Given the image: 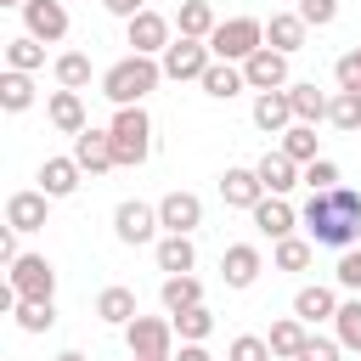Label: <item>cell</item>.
I'll return each instance as SVG.
<instances>
[{"mask_svg": "<svg viewBox=\"0 0 361 361\" xmlns=\"http://www.w3.org/2000/svg\"><path fill=\"white\" fill-rule=\"evenodd\" d=\"M299 226L322 248H355L361 243V192H350V186L310 192V203L299 209Z\"/></svg>", "mask_w": 361, "mask_h": 361, "instance_id": "6da1fadb", "label": "cell"}, {"mask_svg": "<svg viewBox=\"0 0 361 361\" xmlns=\"http://www.w3.org/2000/svg\"><path fill=\"white\" fill-rule=\"evenodd\" d=\"M158 79H164V62L130 51V56H118V62L102 73V96H107L113 107H135V102H147V90H158Z\"/></svg>", "mask_w": 361, "mask_h": 361, "instance_id": "7a4b0ae2", "label": "cell"}, {"mask_svg": "<svg viewBox=\"0 0 361 361\" xmlns=\"http://www.w3.org/2000/svg\"><path fill=\"white\" fill-rule=\"evenodd\" d=\"M107 130H113V158H118L124 169H135V164L152 158V118H147L141 102H135V107H118Z\"/></svg>", "mask_w": 361, "mask_h": 361, "instance_id": "3957f363", "label": "cell"}, {"mask_svg": "<svg viewBox=\"0 0 361 361\" xmlns=\"http://www.w3.org/2000/svg\"><path fill=\"white\" fill-rule=\"evenodd\" d=\"M175 316H135L124 327V344H130V361H169L175 355Z\"/></svg>", "mask_w": 361, "mask_h": 361, "instance_id": "277c9868", "label": "cell"}, {"mask_svg": "<svg viewBox=\"0 0 361 361\" xmlns=\"http://www.w3.org/2000/svg\"><path fill=\"white\" fill-rule=\"evenodd\" d=\"M259 45H265V23H259V17H226V23L209 34V51H214L220 62H248Z\"/></svg>", "mask_w": 361, "mask_h": 361, "instance_id": "5b68a950", "label": "cell"}, {"mask_svg": "<svg viewBox=\"0 0 361 361\" xmlns=\"http://www.w3.org/2000/svg\"><path fill=\"white\" fill-rule=\"evenodd\" d=\"M6 282L17 288V299H51L56 293V271H51L45 254H17L6 265Z\"/></svg>", "mask_w": 361, "mask_h": 361, "instance_id": "8992f818", "label": "cell"}, {"mask_svg": "<svg viewBox=\"0 0 361 361\" xmlns=\"http://www.w3.org/2000/svg\"><path fill=\"white\" fill-rule=\"evenodd\" d=\"M158 62H164V79L180 85V79H203V68L214 62V51H209V39H186L180 34V39H169V51Z\"/></svg>", "mask_w": 361, "mask_h": 361, "instance_id": "52a82bcc", "label": "cell"}, {"mask_svg": "<svg viewBox=\"0 0 361 361\" xmlns=\"http://www.w3.org/2000/svg\"><path fill=\"white\" fill-rule=\"evenodd\" d=\"M113 237H118L124 248H141V243H152V237H158V209H152V203H135V197H124V203L113 209Z\"/></svg>", "mask_w": 361, "mask_h": 361, "instance_id": "ba28073f", "label": "cell"}, {"mask_svg": "<svg viewBox=\"0 0 361 361\" xmlns=\"http://www.w3.org/2000/svg\"><path fill=\"white\" fill-rule=\"evenodd\" d=\"M243 79H248V90H288V85H293V79H288V51L259 45V51L243 62Z\"/></svg>", "mask_w": 361, "mask_h": 361, "instance_id": "9c48e42d", "label": "cell"}, {"mask_svg": "<svg viewBox=\"0 0 361 361\" xmlns=\"http://www.w3.org/2000/svg\"><path fill=\"white\" fill-rule=\"evenodd\" d=\"M169 28H175V23H169V17H158L152 6H147V11H135V17L124 23V34H130V45H135L141 56H164V51H169V39H175Z\"/></svg>", "mask_w": 361, "mask_h": 361, "instance_id": "30bf717a", "label": "cell"}, {"mask_svg": "<svg viewBox=\"0 0 361 361\" xmlns=\"http://www.w3.org/2000/svg\"><path fill=\"white\" fill-rule=\"evenodd\" d=\"M73 158H79L85 175L118 169V158H113V130H79V135H73Z\"/></svg>", "mask_w": 361, "mask_h": 361, "instance_id": "8fae6325", "label": "cell"}, {"mask_svg": "<svg viewBox=\"0 0 361 361\" xmlns=\"http://www.w3.org/2000/svg\"><path fill=\"white\" fill-rule=\"evenodd\" d=\"M248 214H254V226H259V237H271V243H282V237H293V226H299V209H293L288 197H271V192H265V197H259V203H254Z\"/></svg>", "mask_w": 361, "mask_h": 361, "instance_id": "7c38bea8", "label": "cell"}, {"mask_svg": "<svg viewBox=\"0 0 361 361\" xmlns=\"http://www.w3.org/2000/svg\"><path fill=\"white\" fill-rule=\"evenodd\" d=\"M23 28H28L34 39L56 45V39L68 34V6H62V0H28V6H23Z\"/></svg>", "mask_w": 361, "mask_h": 361, "instance_id": "4fadbf2b", "label": "cell"}, {"mask_svg": "<svg viewBox=\"0 0 361 361\" xmlns=\"http://www.w3.org/2000/svg\"><path fill=\"white\" fill-rule=\"evenodd\" d=\"M158 226H164V231H186V237H192V231L203 226V197H197V192H169V197L158 203Z\"/></svg>", "mask_w": 361, "mask_h": 361, "instance_id": "5bb4252c", "label": "cell"}, {"mask_svg": "<svg viewBox=\"0 0 361 361\" xmlns=\"http://www.w3.org/2000/svg\"><path fill=\"white\" fill-rule=\"evenodd\" d=\"M259 271H265V259H259L254 243H231V248L220 254V276H226V288H254Z\"/></svg>", "mask_w": 361, "mask_h": 361, "instance_id": "9a60e30c", "label": "cell"}, {"mask_svg": "<svg viewBox=\"0 0 361 361\" xmlns=\"http://www.w3.org/2000/svg\"><path fill=\"white\" fill-rule=\"evenodd\" d=\"M79 175H85V169H79L73 152H68V158H45V164H39V192H45L51 203H56V197H73V192H79Z\"/></svg>", "mask_w": 361, "mask_h": 361, "instance_id": "2e32d148", "label": "cell"}, {"mask_svg": "<svg viewBox=\"0 0 361 361\" xmlns=\"http://www.w3.org/2000/svg\"><path fill=\"white\" fill-rule=\"evenodd\" d=\"M254 169H259V180H265V192H271V197H288V192L305 180V169H299V164H293L282 147H276V152H265Z\"/></svg>", "mask_w": 361, "mask_h": 361, "instance_id": "e0dca14e", "label": "cell"}, {"mask_svg": "<svg viewBox=\"0 0 361 361\" xmlns=\"http://www.w3.org/2000/svg\"><path fill=\"white\" fill-rule=\"evenodd\" d=\"M254 124H259L265 135H282L288 124H299V118H293L288 90H259V96H254Z\"/></svg>", "mask_w": 361, "mask_h": 361, "instance_id": "ac0fdd59", "label": "cell"}, {"mask_svg": "<svg viewBox=\"0 0 361 361\" xmlns=\"http://www.w3.org/2000/svg\"><path fill=\"white\" fill-rule=\"evenodd\" d=\"M220 197H226V209H254V203L265 197L259 169H226V175H220Z\"/></svg>", "mask_w": 361, "mask_h": 361, "instance_id": "d6986e66", "label": "cell"}, {"mask_svg": "<svg viewBox=\"0 0 361 361\" xmlns=\"http://www.w3.org/2000/svg\"><path fill=\"white\" fill-rule=\"evenodd\" d=\"M45 209H51V197L34 186V192H11L6 197V226H17V231H39L45 226Z\"/></svg>", "mask_w": 361, "mask_h": 361, "instance_id": "ffe728a7", "label": "cell"}, {"mask_svg": "<svg viewBox=\"0 0 361 361\" xmlns=\"http://www.w3.org/2000/svg\"><path fill=\"white\" fill-rule=\"evenodd\" d=\"M152 254H158V271H164V276H186V271L197 265V248H192L186 231H164Z\"/></svg>", "mask_w": 361, "mask_h": 361, "instance_id": "44dd1931", "label": "cell"}, {"mask_svg": "<svg viewBox=\"0 0 361 361\" xmlns=\"http://www.w3.org/2000/svg\"><path fill=\"white\" fill-rule=\"evenodd\" d=\"M293 316H299L305 327L333 322V316H338V293H333V288H322V282H310V288H299V293H293Z\"/></svg>", "mask_w": 361, "mask_h": 361, "instance_id": "7402d4cb", "label": "cell"}, {"mask_svg": "<svg viewBox=\"0 0 361 361\" xmlns=\"http://www.w3.org/2000/svg\"><path fill=\"white\" fill-rule=\"evenodd\" d=\"M305 34H310V23L299 17V11H271V23H265V45H276V51H305Z\"/></svg>", "mask_w": 361, "mask_h": 361, "instance_id": "603a6c76", "label": "cell"}, {"mask_svg": "<svg viewBox=\"0 0 361 361\" xmlns=\"http://www.w3.org/2000/svg\"><path fill=\"white\" fill-rule=\"evenodd\" d=\"M197 85H203V96H214V102H231L237 90H248V79H243V62H220V56L203 68V79H197Z\"/></svg>", "mask_w": 361, "mask_h": 361, "instance_id": "cb8c5ba5", "label": "cell"}, {"mask_svg": "<svg viewBox=\"0 0 361 361\" xmlns=\"http://www.w3.org/2000/svg\"><path fill=\"white\" fill-rule=\"evenodd\" d=\"M45 118H51L62 135H79V130H90V124H85V96H79V90H51V102H45Z\"/></svg>", "mask_w": 361, "mask_h": 361, "instance_id": "d4e9b609", "label": "cell"}, {"mask_svg": "<svg viewBox=\"0 0 361 361\" xmlns=\"http://www.w3.org/2000/svg\"><path fill=\"white\" fill-rule=\"evenodd\" d=\"M96 316H102L107 327H130V322H135L141 310H135V293L113 282V288H102V293H96Z\"/></svg>", "mask_w": 361, "mask_h": 361, "instance_id": "484cf974", "label": "cell"}, {"mask_svg": "<svg viewBox=\"0 0 361 361\" xmlns=\"http://www.w3.org/2000/svg\"><path fill=\"white\" fill-rule=\"evenodd\" d=\"M175 28H180L186 39H209V34L220 28V17H214V6H209V0H180V11H175Z\"/></svg>", "mask_w": 361, "mask_h": 361, "instance_id": "4316f807", "label": "cell"}, {"mask_svg": "<svg viewBox=\"0 0 361 361\" xmlns=\"http://www.w3.org/2000/svg\"><path fill=\"white\" fill-rule=\"evenodd\" d=\"M288 102H293V118H299V124H322L333 96L316 90V79H305V85H288Z\"/></svg>", "mask_w": 361, "mask_h": 361, "instance_id": "83f0119b", "label": "cell"}, {"mask_svg": "<svg viewBox=\"0 0 361 361\" xmlns=\"http://www.w3.org/2000/svg\"><path fill=\"white\" fill-rule=\"evenodd\" d=\"M158 299H164V310L169 316H180V310H192V305H203V282L186 271V276H164V288H158Z\"/></svg>", "mask_w": 361, "mask_h": 361, "instance_id": "f1b7e54d", "label": "cell"}, {"mask_svg": "<svg viewBox=\"0 0 361 361\" xmlns=\"http://www.w3.org/2000/svg\"><path fill=\"white\" fill-rule=\"evenodd\" d=\"M0 107H6V113H28V107H34V73L6 68V73H0Z\"/></svg>", "mask_w": 361, "mask_h": 361, "instance_id": "f546056e", "label": "cell"}, {"mask_svg": "<svg viewBox=\"0 0 361 361\" xmlns=\"http://www.w3.org/2000/svg\"><path fill=\"white\" fill-rule=\"evenodd\" d=\"M305 338H310V327H305L299 316H282V322H271V355L293 361V355L305 350Z\"/></svg>", "mask_w": 361, "mask_h": 361, "instance_id": "4dcf8cb0", "label": "cell"}, {"mask_svg": "<svg viewBox=\"0 0 361 361\" xmlns=\"http://www.w3.org/2000/svg\"><path fill=\"white\" fill-rule=\"evenodd\" d=\"M327 124L344 135H361V90H333L327 102Z\"/></svg>", "mask_w": 361, "mask_h": 361, "instance_id": "1f68e13d", "label": "cell"}, {"mask_svg": "<svg viewBox=\"0 0 361 361\" xmlns=\"http://www.w3.org/2000/svg\"><path fill=\"white\" fill-rule=\"evenodd\" d=\"M6 68H17V73H34V68H45V39H34V34H17V39H6Z\"/></svg>", "mask_w": 361, "mask_h": 361, "instance_id": "d6a6232c", "label": "cell"}, {"mask_svg": "<svg viewBox=\"0 0 361 361\" xmlns=\"http://www.w3.org/2000/svg\"><path fill=\"white\" fill-rule=\"evenodd\" d=\"M276 147H282V152H288V158H293V164H299V169H305V164H316V158H322V152H316V124H288V130H282V141H276Z\"/></svg>", "mask_w": 361, "mask_h": 361, "instance_id": "836d02e7", "label": "cell"}, {"mask_svg": "<svg viewBox=\"0 0 361 361\" xmlns=\"http://www.w3.org/2000/svg\"><path fill=\"white\" fill-rule=\"evenodd\" d=\"M310 259H316V243H310V237H282V243L271 248V265H276V271H305Z\"/></svg>", "mask_w": 361, "mask_h": 361, "instance_id": "e575fe53", "label": "cell"}, {"mask_svg": "<svg viewBox=\"0 0 361 361\" xmlns=\"http://www.w3.org/2000/svg\"><path fill=\"white\" fill-rule=\"evenodd\" d=\"M11 316H17L23 333H51V327H56V305H51V299H17Z\"/></svg>", "mask_w": 361, "mask_h": 361, "instance_id": "d590c367", "label": "cell"}, {"mask_svg": "<svg viewBox=\"0 0 361 361\" xmlns=\"http://www.w3.org/2000/svg\"><path fill=\"white\" fill-rule=\"evenodd\" d=\"M175 333H180V344H203V338L214 333V310H209V305L180 310V316H175Z\"/></svg>", "mask_w": 361, "mask_h": 361, "instance_id": "8d00e7d4", "label": "cell"}, {"mask_svg": "<svg viewBox=\"0 0 361 361\" xmlns=\"http://www.w3.org/2000/svg\"><path fill=\"white\" fill-rule=\"evenodd\" d=\"M333 338L344 350H361V299H338V316H333Z\"/></svg>", "mask_w": 361, "mask_h": 361, "instance_id": "74e56055", "label": "cell"}, {"mask_svg": "<svg viewBox=\"0 0 361 361\" xmlns=\"http://www.w3.org/2000/svg\"><path fill=\"white\" fill-rule=\"evenodd\" d=\"M56 85L62 90H85L90 85V56L85 51H62L56 56Z\"/></svg>", "mask_w": 361, "mask_h": 361, "instance_id": "f35d334b", "label": "cell"}, {"mask_svg": "<svg viewBox=\"0 0 361 361\" xmlns=\"http://www.w3.org/2000/svg\"><path fill=\"white\" fill-rule=\"evenodd\" d=\"M226 361H271V338H259V333H237L231 350H226Z\"/></svg>", "mask_w": 361, "mask_h": 361, "instance_id": "ab89813d", "label": "cell"}, {"mask_svg": "<svg viewBox=\"0 0 361 361\" xmlns=\"http://www.w3.org/2000/svg\"><path fill=\"white\" fill-rule=\"evenodd\" d=\"M333 276H338V288H344V293H361V248H344V254H338V265H333Z\"/></svg>", "mask_w": 361, "mask_h": 361, "instance_id": "60d3db41", "label": "cell"}, {"mask_svg": "<svg viewBox=\"0 0 361 361\" xmlns=\"http://www.w3.org/2000/svg\"><path fill=\"white\" fill-rule=\"evenodd\" d=\"M305 186H310V192H333V186H338V164H333V158L305 164Z\"/></svg>", "mask_w": 361, "mask_h": 361, "instance_id": "b9f144b4", "label": "cell"}, {"mask_svg": "<svg viewBox=\"0 0 361 361\" xmlns=\"http://www.w3.org/2000/svg\"><path fill=\"white\" fill-rule=\"evenodd\" d=\"M333 79H338V90H361V45L333 62Z\"/></svg>", "mask_w": 361, "mask_h": 361, "instance_id": "7bdbcfd3", "label": "cell"}, {"mask_svg": "<svg viewBox=\"0 0 361 361\" xmlns=\"http://www.w3.org/2000/svg\"><path fill=\"white\" fill-rule=\"evenodd\" d=\"M299 17H305L310 28H327V23L338 17V0H299Z\"/></svg>", "mask_w": 361, "mask_h": 361, "instance_id": "ee69618b", "label": "cell"}, {"mask_svg": "<svg viewBox=\"0 0 361 361\" xmlns=\"http://www.w3.org/2000/svg\"><path fill=\"white\" fill-rule=\"evenodd\" d=\"M338 350H344L338 338H316V333H310V338H305V350H299L293 361H338Z\"/></svg>", "mask_w": 361, "mask_h": 361, "instance_id": "f6af8a7d", "label": "cell"}, {"mask_svg": "<svg viewBox=\"0 0 361 361\" xmlns=\"http://www.w3.org/2000/svg\"><path fill=\"white\" fill-rule=\"evenodd\" d=\"M102 6H107L113 17H124V23H130L135 11H147V0H102Z\"/></svg>", "mask_w": 361, "mask_h": 361, "instance_id": "bcb514c9", "label": "cell"}, {"mask_svg": "<svg viewBox=\"0 0 361 361\" xmlns=\"http://www.w3.org/2000/svg\"><path fill=\"white\" fill-rule=\"evenodd\" d=\"M0 259H6V265L17 259V226H6V231H0Z\"/></svg>", "mask_w": 361, "mask_h": 361, "instance_id": "7dc6e473", "label": "cell"}, {"mask_svg": "<svg viewBox=\"0 0 361 361\" xmlns=\"http://www.w3.org/2000/svg\"><path fill=\"white\" fill-rule=\"evenodd\" d=\"M175 361H214V355H209L203 344H180V355H175Z\"/></svg>", "mask_w": 361, "mask_h": 361, "instance_id": "c3c4849f", "label": "cell"}, {"mask_svg": "<svg viewBox=\"0 0 361 361\" xmlns=\"http://www.w3.org/2000/svg\"><path fill=\"white\" fill-rule=\"evenodd\" d=\"M56 361H85V355H79V350H62V355H56Z\"/></svg>", "mask_w": 361, "mask_h": 361, "instance_id": "681fc988", "label": "cell"}, {"mask_svg": "<svg viewBox=\"0 0 361 361\" xmlns=\"http://www.w3.org/2000/svg\"><path fill=\"white\" fill-rule=\"evenodd\" d=\"M0 6H28V0H0Z\"/></svg>", "mask_w": 361, "mask_h": 361, "instance_id": "f907efd6", "label": "cell"}, {"mask_svg": "<svg viewBox=\"0 0 361 361\" xmlns=\"http://www.w3.org/2000/svg\"><path fill=\"white\" fill-rule=\"evenodd\" d=\"M169 361H175V355H169Z\"/></svg>", "mask_w": 361, "mask_h": 361, "instance_id": "816d5d0a", "label": "cell"}]
</instances>
